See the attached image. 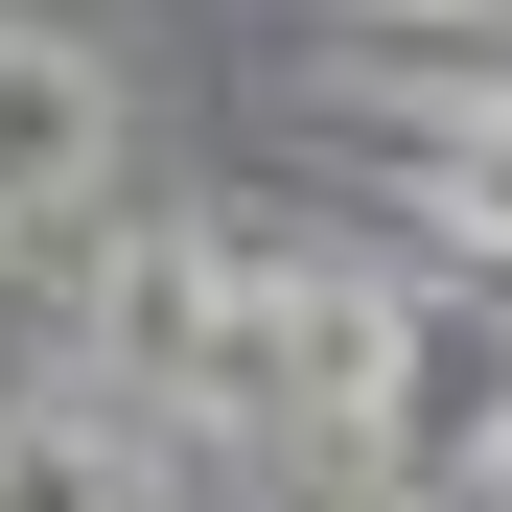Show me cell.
Listing matches in <instances>:
<instances>
[{
  "instance_id": "1",
  "label": "cell",
  "mask_w": 512,
  "mask_h": 512,
  "mask_svg": "<svg viewBox=\"0 0 512 512\" xmlns=\"http://www.w3.org/2000/svg\"><path fill=\"white\" fill-rule=\"evenodd\" d=\"M94 187H117V70H94V47H47V24H0V233L47 256Z\"/></svg>"
},
{
  "instance_id": "2",
  "label": "cell",
  "mask_w": 512,
  "mask_h": 512,
  "mask_svg": "<svg viewBox=\"0 0 512 512\" xmlns=\"http://www.w3.org/2000/svg\"><path fill=\"white\" fill-rule=\"evenodd\" d=\"M140 443H94V419H0V512H117Z\"/></svg>"
},
{
  "instance_id": "3",
  "label": "cell",
  "mask_w": 512,
  "mask_h": 512,
  "mask_svg": "<svg viewBox=\"0 0 512 512\" xmlns=\"http://www.w3.org/2000/svg\"><path fill=\"white\" fill-rule=\"evenodd\" d=\"M117 512H187V489H163V466H117Z\"/></svg>"
},
{
  "instance_id": "4",
  "label": "cell",
  "mask_w": 512,
  "mask_h": 512,
  "mask_svg": "<svg viewBox=\"0 0 512 512\" xmlns=\"http://www.w3.org/2000/svg\"><path fill=\"white\" fill-rule=\"evenodd\" d=\"M373 24H466V0H373Z\"/></svg>"
}]
</instances>
